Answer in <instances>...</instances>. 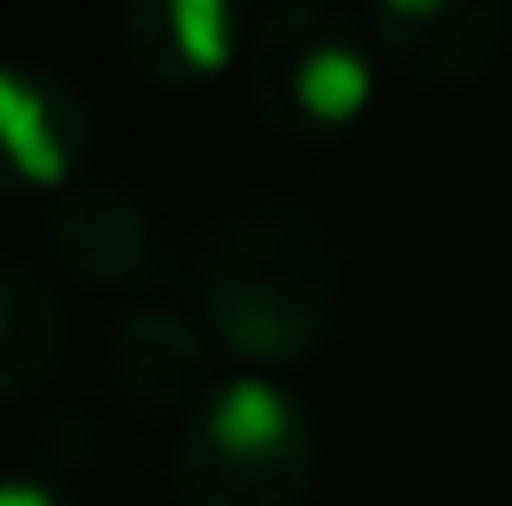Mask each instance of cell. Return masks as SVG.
I'll return each mask as SVG.
<instances>
[{"instance_id": "6da1fadb", "label": "cell", "mask_w": 512, "mask_h": 506, "mask_svg": "<svg viewBox=\"0 0 512 506\" xmlns=\"http://www.w3.org/2000/svg\"><path fill=\"white\" fill-rule=\"evenodd\" d=\"M208 331L253 370H292L325 351L344 305V253L312 208L260 202L234 215L201 266Z\"/></svg>"}, {"instance_id": "7a4b0ae2", "label": "cell", "mask_w": 512, "mask_h": 506, "mask_svg": "<svg viewBox=\"0 0 512 506\" xmlns=\"http://www.w3.org/2000/svg\"><path fill=\"white\" fill-rule=\"evenodd\" d=\"M318 481V416L266 370L221 377L175 435L182 506H305Z\"/></svg>"}, {"instance_id": "3957f363", "label": "cell", "mask_w": 512, "mask_h": 506, "mask_svg": "<svg viewBox=\"0 0 512 506\" xmlns=\"http://www.w3.org/2000/svg\"><path fill=\"white\" fill-rule=\"evenodd\" d=\"M247 98L286 143H331L376 98V33L344 0H273L247 33Z\"/></svg>"}, {"instance_id": "277c9868", "label": "cell", "mask_w": 512, "mask_h": 506, "mask_svg": "<svg viewBox=\"0 0 512 506\" xmlns=\"http://www.w3.org/2000/svg\"><path fill=\"white\" fill-rule=\"evenodd\" d=\"M0 130H7V169L20 195H59L85 176L91 111L59 72L7 65L0 78Z\"/></svg>"}, {"instance_id": "5b68a950", "label": "cell", "mask_w": 512, "mask_h": 506, "mask_svg": "<svg viewBox=\"0 0 512 506\" xmlns=\"http://www.w3.org/2000/svg\"><path fill=\"white\" fill-rule=\"evenodd\" d=\"M46 241L59 253V266L85 286H111L130 292L150 279L156 241H150V221H143L137 195L117 189V182H65L46 208Z\"/></svg>"}, {"instance_id": "8992f818", "label": "cell", "mask_w": 512, "mask_h": 506, "mask_svg": "<svg viewBox=\"0 0 512 506\" xmlns=\"http://www.w3.org/2000/svg\"><path fill=\"white\" fill-rule=\"evenodd\" d=\"M370 33L396 65L435 85H461L500 52L506 0H370Z\"/></svg>"}, {"instance_id": "52a82bcc", "label": "cell", "mask_w": 512, "mask_h": 506, "mask_svg": "<svg viewBox=\"0 0 512 506\" xmlns=\"http://www.w3.org/2000/svg\"><path fill=\"white\" fill-rule=\"evenodd\" d=\"M124 52L150 85H208L247 52L240 0H124Z\"/></svg>"}, {"instance_id": "ba28073f", "label": "cell", "mask_w": 512, "mask_h": 506, "mask_svg": "<svg viewBox=\"0 0 512 506\" xmlns=\"http://www.w3.org/2000/svg\"><path fill=\"white\" fill-rule=\"evenodd\" d=\"M111 377L137 409H195L214 390V344L195 318L137 305L111 331Z\"/></svg>"}, {"instance_id": "9c48e42d", "label": "cell", "mask_w": 512, "mask_h": 506, "mask_svg": "<svg viewBox=\"0 0 512 506\" xmlns=\"http://www.w3.org/2000/svg\"><path fill=\"white\" fill-rule=\"evenodd\" d=\"M65 351V312L46 286H39L33 266L7 260L0 266V390L26 396L39 390L52 364Z\"/></svg>"}, {"instance_id": "30bf717a", "label": "cell", "mask_w": 512, "mask_h": 506, "mask_svg": "<svg viewBox=\"0 0 512 506\" xmlns=\"http://www.w3.org/2000/svg\"><path fill=\"white\" fill-rule=\"evenodd\" d=\"M0 506H72V494H65L59 481H46V474H13Z\"/></svg>"}]
</instances>
